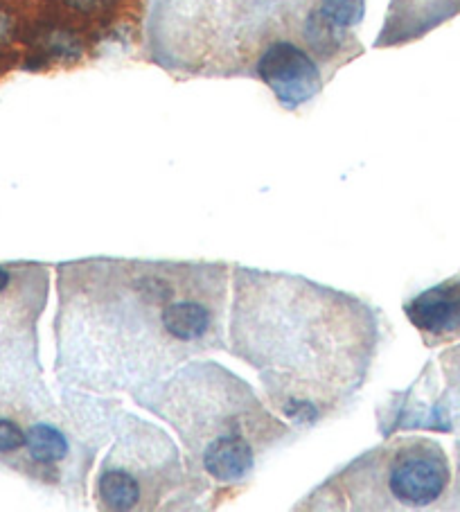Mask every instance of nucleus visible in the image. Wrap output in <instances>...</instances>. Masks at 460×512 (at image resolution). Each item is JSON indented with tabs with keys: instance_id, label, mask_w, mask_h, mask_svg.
I'll list each match as a JSON object with an SVG mask.
<instances>
[{
	"instance_id": "nucleus-1",
	"label": "nucleus",
	"mask_w": 460,
	"mask_h": 512,
	"mask_svg": "<svg viewBox=\"0 0 460 512\" xmlns=\"http://www.w3.org/2000/svg\"><path fill=\"white\" fill-rule=\"evenodd\" d=\"M226 262L82 258L57 264L55 373L93 395H138L228 350Z\"/></svg>"
},
{
	"instance_id": "nucleus-2",
	"label": "nucleus",
	"mask_w": 460,
	"mask_h": 512,
	"mask_svg": "<svg viewBox=\"0 0 460 512\" xmlns=\"http://www.w3.org/2000/svg\"><path fill=\"white\" fill-rule=\"evenodd\" d=\"M228 352L258 373L269 406L296 429L348 409L382 346V316L348 291L235 264Z\"/></svg>"
},
{
	"instance_id": "nucleus-3",
	"label": "nucleus",
	"mask_w": 460,
	"mask_h": 512,
	"mask_svg": "<svg viewBox=\"0 0 460 512\" xmlns=\"http://www.w3.org/2000/svg\"><path fill=\"white\" fill-rule=\"evenodd\" d=\"M134 402L179 436L194 510L235 501L264 458L296 440V427L276 416L249 382L210 359L188 361Z\"/></svg>"
},
{
	"instance_id": "nucleus-4",
	"label": "nucleus",
	"mask_w": 460,
	"mask_h": 512,
	"mask_svg": "<svg viewBox=\"0 0 460 512\" xmlns=\"http://www.w3.org/2000/svg\"><path fill=\"white\" fill-rule=\"evenodd\" d=\"M318 3L321 0H152L147 59L185 77H251L255 59L269 43H303Z\"/></svg>"
},
{
	"instance_id": "nucleus-5",
	"label": "nucleus",
	"mask_w": 460,
	"mask_h": 512,
	"mask_svg": "<svg viewBox=\"0 0 460 512\" xmlns=\"http://www.w3.org/2000/svg\"><path fill=\"white\" fill-rule=\"evenodd\" d=\"M451 465L438 440L397 436L316 485L296 510H429L447 501Z\"/></svg>"
},
{
	"instance_id": "nucleus-6",
	"label": "nucleus",
	"mask_w": 460,
	"mask_h": 512,
	"mask_svg": "<svg viewBox=\"0 0 460 512\" xmlns=\"http://www.w3.org/2000/svg\"><path fill=\"white\" fill-rule=\"evenodd\" d=\"M100 510H194L183 454L174 440L152 422L118 411L113 445L93 483Z\"/></svg>"
},
{
	"instance_id": "nucleus-7",
	"label": "nucleus",
	"mask_w": 460,
	"mask_h": 512,
	"mask_svg": "<svg viewBox=\"0 0 460 512\" xmlns=\"http://www.w3.org/2000/svg\"><path fill=\"white\" fill-rule=\"evenodd\" d=\"M251 77L260 79L287 111H296L312 102L330 82L318 59L294 39L269 43L255 59Z\"/></svg>"
},
{
	"instance_id": "nucleus-8",
	"label": "nucleus",
	"mask_w": 460,
	"mask_h": 512,
	"mask_svg": "<svg viewBox=\"0 0 460 512\" xmlns=\"http://www.w3.org/2000/svg\"><path fill=\"white\" fill-rule=\"evenodd\" d=\"M404 314L424 346L460 341V278L440 282L404 303Z\"/></svg>"
},
{
	"instance_id": "nucleus-9",
	"label": "nucleus",
	"mask_w": 460,
	"mask_h": 512,
	"mask_svg": "<svg viewBox=\"0 0 460 512\" xmlns=\"http://www.w3.org/2000/svg\"><path fill=\"white\" fill-rule=\"evenodd\" d=\"M460 14V0H391L375 48H397Z\"/></svg>"
},
{
	"instance_id": "nucleus-10",
	"label": "nucleus",
	"mask_w": 460,
	"mask_h": 512,
	"mask_svg": "<svg viewBox=\"0 0 460 512\" xmlns=\"http://www.w3.org/2000/svg\"><path fill=\"white\" fill-rule=\"evenodd\" d=\"M440 368L445 375V400L438 406L449 418L445 431H460V346L442 352Z\"/></svg>"
},
{
	"instance_id": "nucleus-11",
	"label": "nucleus",
	"mask_w": 460,
	"mask_h": 512,
	"mask_svg": "<svg viewBox=\"0 0 460 512\" xmlns=\"http://www.w3.org/2000/svg\"><path fill=\"white\" fill-rule=\"evenodd\" d=\"M28 404H25V411H28ZM23 449H25V418H19L16 413H7V411L0 413V463L10 465L16 470V465L21 461Z\"/></svg>"
}]
</instances>
